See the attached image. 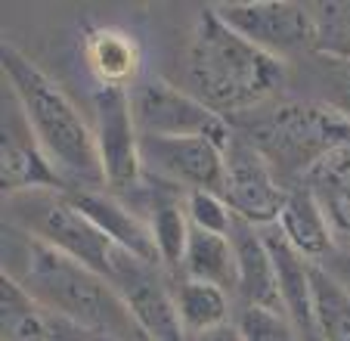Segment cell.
<instances>
[{
  "instance_id": "3957f363",
  "label": "cell",
  "mask_w": 350,
  "mask_h": 341,
  "mask_svg": "<svg viewBox=\"0 0 350 341\" xmlns=\"http://www.w3.org/2000/svg\"><path fill=\"white\" fill-rule=\"evenodd\" d=\"M3 78L66 190H106L93 125L66 97V90L13 44H3Z\"/></svg>"
},
{
  "instance_id": "cb8c5ba5",
  "label": "cell",
  "mask_w": 350,
  "mask_h": 341,
  "mask_svg": "<svg viewBox=\"0 0 350 341\" xmlns=\"http://www.w3.org/2000/svg\"><path fill=\"white\" fill-rule=\"evenodd\" d=\"M186 214L196 230H208V233H220L230 236L236 227V214H232L230 202L217 192H186Z\"/></svg>"
},
{
  "instance_id": "277c9868",
  "label": "cell",
  "mask_w": 350,
  "mask_h": 341,
  "mask_svg": "<svg viewBox=\"0 0 350 341\" xmlns=\"http://www.w3.org/2000/svg\"><path fill=\"white\" fill-rule=\"evenodd\" d=\"M230 125L267 158L285 186L304 184L329 152L350 143V121L319 99L279 97Z\"/></svg>"
},
{
  "instance_id": "9c48e42d",
  "label": "cell",
  "mask_w": 350,
  "mask_h": 341,
  "mask_svg": "<svg viewBox=\"0 0 350 341\" xmlns=\"http://www.w3.org/2000/svg\"><path fill=\"white\" fill-rule=\"evenodd\" d=\"M109 282L121 295L127 314L133 316L146 341H189L177 314L171 276H165L159 264L139 261V257L121 251Z\"/></svg>"
},
{
  "instance_id": "603a6c76",
  "label": "cell",
  "mask_w": 350,
  "mask_h": 341,
  "mask_svg": "<svg viewBox=\"0 0 350 341\" xmlns=\"http://www.w3.org/2000/svg\"><path fill=\"white\" fill-rule=\"evenodd\" d=\"M236 326L245 341H307L285 310L239 307Z\"/></svg>"
},
{
  "instance_id": "30bf717a",
  "label": "cell",
  "mask_w": 350,
  "mask_h": 341,
  "mask_svg": "<svg viewBox=\"0 0 350 341\" xmlns=\"http://www.w3.org/2000/svg\"><path fill=\"white\" fill-rule=\"evenodd\" d=\"M224 199L230 202L232 214L252 227H273L288 199V186L242 134H232L226 146Z\"/></svg>"
},
{
  "instance_id": "7402d4cb",
  "label": "cell",
  "mask_w": 350,
  "mask_h": 341,
  "mask_svg": "<svg viewBox=\"0 0 350 341\" xmlns=\"http://www.w3.org/2000/svg\"><path fill=\"white\" fill-rule=\"evenodd\" d=\"M317 53L350 60V0L338 3H317Z\"/></svg>"
},
{
  "instance_id": "6da1fadb",
  "label": "cell",
  "mask_w": 350,
  "mask_h": 341,
  "mask_svg": "<svg viewBox=\"0 0 350 341\" xmlns=\"http://www.w3.org/2000/svg\"><path fill=\"white\" fill-rule=\"evenodd\" d=\"M3 276L22 286L44 314L66 326L112 341H146L106 276L10 223L3 242Z\"/></svg>"
},
{
  "instance_id": "5bb4252c",
  "label": "cell",
  "mask_w": 350,
  "mask_h": 341,
  "mask_svg": "<svg viewBox=\"0 0 350 341\" xmlns=\"http://www.w3.org/2000/svg\"><path fill=\"white\" fill-rule=\"evenodd\" d=\"M232 245H236L239 261V301L242 307H267V310H285L282 292H279L276 267H273L270 249L264 242L260 227H252L236 217L232 227ZM288 314V310H285Z\"/></svg>"
},
{
  "instance_id": "ac0fdd59",
  "label": "cell",
  "mask_w": 350,
  "mask_h": 341,
  "mask_svg": "<svg viewBox=\"0 0 350 341\" xmlns=\"http://www.w3.org/2000/svg\"><path fill=\"white\" fill-rule=\"evenodd\" d=\"M177 276L211 282L217 289L236 295L239 292V261H236L232 236H220V233H208V230H196V227H192L183 267H180Z\"/></svg>"
},
{
  "instance_id": "d6986e66",
  "label": "cell",
  "mask_w": 350,
  "mask_h": 341,
  "mask_svg": "<svg viewBox=\"0 0 350 341\" xmlns=\"http://www.w3.org/2000/svg\"><path fill=\"white\" fill-rule=\"evenodd\" d=\"M174 286V301H177V314L183 323L186 335H202L211 332L217 326H226L232 310V295L211 282H198L189 276H171Z\"/></svg>"
},
{
  "instance_id": "44dd1931",
  "label": "cell",
  "mask_w": 350,
  "mask_h": 341,
  "mask_svg": "<svg viewBox=\"0 0 350 341\" xmlns=\"http://www.w3.org/2000/svg\"><path fill=\"white\" fill-rule=\"evenodd\" d=\"M310 78L317 84V97L329 109H335L341 118L350 121V60L335 56H310Z\"/></svg>"
},
{
  "instance_id": "7c38bea8",
  "label": "cell",
  "mask_w": 350,
  "mask_h": 341,
  "mask_svg": "<svg viewBox=\"0 0 350 341\" xmlns=\"http://www.w3.org/2000/svg\"><path fill=\"white\" fill-rule=\"evenodd\" d=\"M0 180L7 196L31 190H66L62 177L38 146L28 127L22 105L10 90H3V146H0ZM68 192V190H66Z\"/></svg>"
},
{
  "instance_id": "ffe728a7",
  "label": "cell",
  "mask_w": 350,
  "mask_h": 341,
  "mask_svg": "<svg viewBox=\"0 0 350 341\" xmlns=\"http://www.w3.org/2000/svg\"><path fill=\"white\" fill-rule=\"evenodd\" d=\"M310 292L317 341H350V292L323 264H313Z\"/></svg>"
},
{
  "instance_id": "8992f818",
  "label": "cell",
  "mask_w": 350,
  "mask_h": 341,
  "mask_svg": "<svg viewBox=\"0 0 350 341\" xmlns=\"http://www.w3.org/2000/svg\"><path fill=\"white\" fill-rule=\"evenodd\" d=\"M214 13L248 44L282 62L317 56V13L307 3L236 0V3H217Z\"/></svg>"
},
{
  "instance_id": "484cf974",
  "label": "cell",
  "mask_w": 350,
  "mask_h": 341,
  "mask_svg": "<svg viewBox=\"0 0 350 341\" xmlns=\"http://www.w3.org/2000/svg\"><path fill=\"white\" fill-rule=\"evenodd\" d=\"M189 341H245V338H242V332H239L236 320H232V323H226V326H217V329H211V332L192 335Z\"/></svg>"
},
{
  "instance_id": "7a4b0ae2",
  "label": "cell",
  "mask_w": 350,
  "mask_h": 341,
  "mask_svg": "<svg viewBox=\"0 0 350 341\" xmlns=\"http://www.w3.org/2000/svg\"><path fill=\"white\" fill-rule=\"evenodd\" d=\"M285 84L288 62L248 44L214 13V7L196 16L183 50V90L220 118L236 121L279 99Z\"/></svg>"
},
{
  "instance_id": "2e32d148",
  "label": "cell",
  "mask_w": 350,
  "mask_h": 341,
  "mask_svg": "<svg viewBox=\"0 0 350 341\" xmlns=\"http://www.w3.org/2000/svg\"><path fill=\"white\" fill-rule=\"evenodd\" d=\"M84 66L99 87L127 90L139 78V66H143L139 40L115 25L93 28L84 34Z\"/></svg>"
},
{
  "instance_id": "9a60e30c",
  "label": "cell",
  "mask_w": 350,
  "mask_h": 341,
  "mask_svg": "<svg viewBox=\"0 0 350 341\" xmlns=\"http://www.w3.org/2000/svg\"><path fill=\"white\" fill-rule=\"evenodd\" d=\"M276 227L285 242L310 264H325L332 251L338 249L329 217L304 184L288 186V199H285V208L279 214Z\"/></svg>"
},
{
  "instance_id": "8fae6325",
  "label": "cell",
  "mask_w": 350,
  "mask_h": 341,
  "mask_svg": "<svg viewBox=\"0 0 350 341\" xmlns=\"http://www.w3.org/2000/svg\"><path fill=\"white\" fill-rule=\"evenodd\" d=\"M146 174L180 186L183 192H217L224 196L226 149L205 137L152 140L143 137Z\"/></svg>"
},
{
  "instance_id": "52a82bcc",
  "label": "cell",
  "mask_w": 350,
  "mask_h": 341,
  "mask_svg": "<svg viewBox=\"0 0 350 341\" xmlns=\"http://www.w3.org/2000/svg\"><path fill=\"white\" fill-rule=\"evenodd\" d=\"M133 118H137L139 137L152 140H180V137H205L217 146H230L232 125L211 112L202 99H196L180 84L165 78H149L137 84L131 97Z\"/></svg>"
},
{
  "instance_id": "ba28073f",
  "label": "cell",
  "mask_w": 350,
  "mask_h": 341,
  "mask_svg": "<svg viewBox=\"0 0 350 341\" xmlns=\"http://www.w3.org/2000/svg\"><path fill=\"white\" fill-rule=\"evenodd\" d=\"M93 134L106 190L118 199H131L146 180L143 137L133 118L131 93L115 87L93 90Z\"/></svg>"
},
{
  "instance_id": "5b68a950",
  "label": "cell",
  "mask_w": 350,
  "mask_h": 341,
  "mask_svg": "<svg viewBox=\"0 0 350 341\" xmlns=\"http://www.w3.org/2000/svg\"><path fill=\"white\" fill-rule=\"evenodd\" d=\"M7 223L96 270L106 279L121 255L118 245L68 199L66 190H31L7 196Z\"/></svg>"
},
{
  "instance_id": "d4e9b609",
  "label": "cell",
  "mask_w": 350,
  "mask_h": 341,
  "mask_svg": "<svg viewBox=\"0 0 350 341\" xmlns=\"http://www.w3.org/2000/svg\"><path fill=\"white\" fill-rule=\"evenodd\" d=\"M325 270H329L332 276H335L338 282H341L344 289L350 292V249H344V245H338L335 251L329 255V261L323 264Z\"/></svg>"
},
{
  "instance_id": "4fadbf2b",
  "label": "cell",
  "mask_w": 350,
  "mask_h": 341,
  "mask_svg": "<svg viewBox=\"0 0 350 341\" xmlns=\"http://www.w3.org/2000/svg\"><path fill=\"white\" fill-rule=\"evenodd\" d=\"M68 199H72V202L78 205V208L84 211V214L90 217L121 251L161 267L152 230H149V223L143 220V214L133 211V205H127L124 199L112 196L109 190H75V192H68Z\"/></svg>"
},
{
  "instance_id": "e0dca14e",
  "label": "cell",
  "mask_w": 350,
  "mask_h": 341,
  "mask_svg": "<svg viewBox=\"0 0 350 341\" xmlns=\"http://www.w3.org/2000/svg\"><path fill=\"white\" fill-rule=\"evenodd\" d=\"M304 186L325 211L338 245L350 249V143L329 152L304 177Z\"/></svg>"
}]
</instances>
